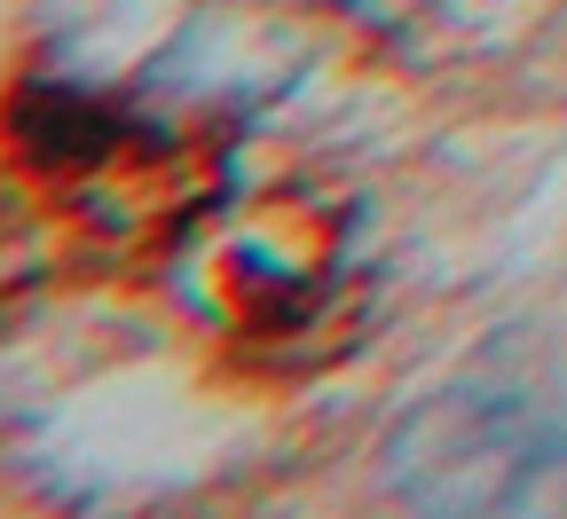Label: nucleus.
Here are the masks:
<instances>
[{
    "label": "nucleus",
    "instance_id": "obj_1",
    "mask_svg": "<svg viewBox=\"0 0 567 519\" xmlns=\"http://www.w3.org/2000/svg\"><path fill=\"white\" fill-rule=\"evenodd\" d=\"M551 449L559 417L544 409V386L513 370H473L386 433V488L417 511H505L536 488Z\"/></svg>",
    "mask_w": 567,
    "mask_h": 519
}]
</instances>
